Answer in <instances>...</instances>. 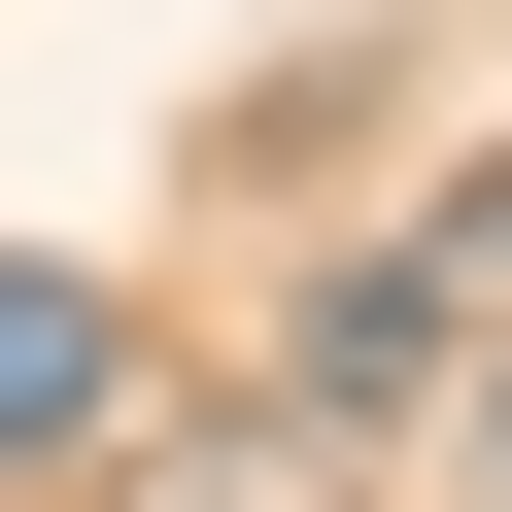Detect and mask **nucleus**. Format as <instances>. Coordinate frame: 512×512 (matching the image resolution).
Listing matches in <instances>:
<instances>
[{
    "mask_svg": "<svg viewBox=\"0 0 512 512\" xmlns=\"http://www.w3.org/2000/svg\"><path fill=\"white\" fill-rule=\"evenodd\" d=\"M478 512H512V410H478Z\"/></svg>",
    "mask_w": 512,
    "mask_h": 512,
    "instance_id": "2",
    "label": "nucleus"
},
{
    "mask_svg": "<svg viewBox=\"0 0 512 512\" xmlns=\"http://www.w3.org/2000/svg\"><path fill=\"white\" fill-rule=\"evenodd\" d=\"M137 410V342H103V274H0V444H103Z\"/></svg>",
    "mask_w": 512,
    "mask_h": 512,
    "instance_id": "1",
    "label": "nucleus"
}]
</instances>
